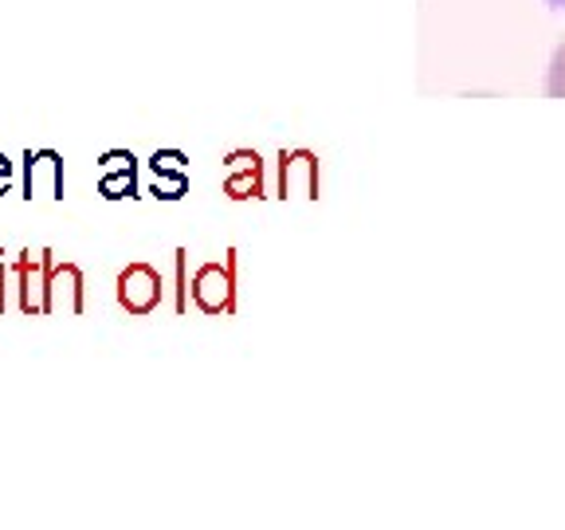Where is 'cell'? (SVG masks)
I'll list each match as a JSON object with an SVG mask.
<instances>
[{
    "mask_svg": "<svg viewBox=\"0 0 565 530\" xmlns=\"http://www.w3.org/2000/svg\"><path fill=\"white\" fill-rule=\"evenodd\" d=\"M196 303H201L209 315H221L232 310V267H204L193 283Z\"/></svg>",
    "mask_w": 565,
    "mask_h": 530,
    "instance_id": "obj_5",
    "label": "cell"
},
{
    "mask_svg": "<svg viewBox=\"0 0 565 530\" xmlns=\"http://www.w3.org/2000/svg\"><path fill=\"white\" fill-rule=\"evenodd\" d=\"M12 189V161H9V153H0V197L9 193Z\"/></svg>",
    "mask_w": 565,
    "mask_h": 530,
    "instance_id": "obj_11",
    "label": "cell"
},
{
    "mask_svg": "<svg viewBox=\"0 0 565 530\" xmlns=\"http://www.w3.org/2000/svg\"><path fill=\"white\" fill-rule=\"evenodd\" d=\"M24 201H63V158L55 150L24 153Z\"/></svg>",
    "mask_w": 565,
    "mask_h": 530,
    "instance_id": "obj_2",
    "label": "cell"
},
{
    "mask_svg": "<svg viewBox=\"0 0 565 530\" xmlns=\"http://www.w3.org/2000/svg\"><path fill=\"white\" fill-rule=\"evenodd\" d=\"M87 310V279L79 264H52L47 275V315H83Z\"/></svg>",
    "mask_w": 565,
    "mask_h": 530,
    "instance_id": "obj_4",
    "label": "cell"
},
{
    "mask_svg": "<svg viewBox=\"0 0 565 530\" xmlns=\"http://www.w3.org/2000/svg\"><path fill=\"white\" fill-rule=\"evenodd\" d=\"M307 177H310V166H307V158H299L291 166V177H287V186H307Z\"/></svg>",
    "mask_w": 565,
    "mask_h": 530,
    "instance_id": "obj_10",
    "label": "cell"
},
{
    "mask_svg": "<svg viewBox=\"0 0 565 530\" xmlns=\"http://www.w3.org/2000/svg\"><path fill=\"white\" fill-rule=\"evenodd\" d=\"M98 193H103L106 201H122V197H134V193H138V177H134V169L98 173Z\"/></svg>",
    "mask_w": 565,
    "mask_h": 530,
    "instance_id": "obj_6",
    "label": "cell"
},
{
    "mask_svg": "<svg viewBox=\"0 0 565 530\" xmlns=\"http://www.w3.org/2000/svg\"><path fill=\"white\" fill-rule=\"evenodd\" d=\"M546 95L550 98H565V40L554 47V60L546 71Z\"/></svg>",
    "mask_w": 565,
    "mask_h": 530,
    "instance_id": "obj_7",
    "label": "cell"
},
{
    "mask_svg": "<svg viewBox=\"0 0 565 530\" xmlns=\"http://www.w3.org/2000/svg\"><path fill=\"white\" fill-rule=\"evenodd\" d=\"M55 256L47 247L40 252H20L12 264V292H17V307L24 315H47V275H52Z\"/></svg>",
    "mask_w": 565,
    "mask_h": 530,
    "instance_id": "obj_1",
    "label": "cell"
},
{
    "mask_svg": "<svg viewBox=\"0 0 565 530\" xmlns=\"http://www.w3.org/2000/svg\"><path fill=\"white\" fill-rule=\"evenodd\" d=\"M161 303V275L150 264H130L118 275V307L126 315H150Z\"/></svg>",
    "mask_w": 565,
    "mask_h": 530,
    "instance_id": "obj_3",
    "label": "cell"
},
{
    "mask_svg": "<svg viewBox=\"0 0 565 530\" xmlns=\"http://www.w3.org/2000/svg\"><path fill=\"white\" fill-rule=\"evenodd\" d=\"M185 181L181 177H169V173H153V197H181Z\"/></svg>",
    "mask_w": 565,
    "mask_h": 530,
    "instance_id": "obj_9",
    "label": "cell"
},
{
    "mask_svg": "<svg viewBox=\"0 0 565 530\" xmlns=\"http://www.w3.org/2000/svg\"><path fill=\"white\" fill-rule=\"evenodd\" d=\"M118 169H134V158L126 150H110L98 161V173H118Z\"/></svg>",
    "mask_w": 565,
    "mask_h": 530,
    "instance_id": "obj_8",
    "label": "cell"
}]
</instances>
